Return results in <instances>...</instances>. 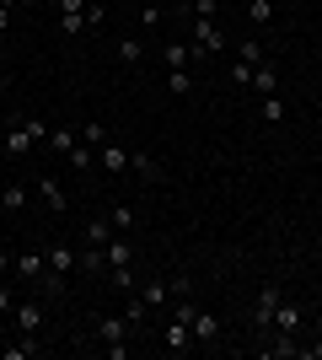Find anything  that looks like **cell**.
<instances>
[{"instance_id":"6da1fadb","label":"cell","mask_w":322,"mask_h":360,"mask_svg":"<svg viewBox=\"0 0 322 360\" xmlns=\"http://www.w3.org/2000/svg\"><path fill=\"white\" fill-rule=\"evenodd\" d=\"M92 333H97V345H102L107 360H123V355H129V333H135V323H129V312H97Z\"/></svg>"},{"instance_id":"7a4b0ae2","label":"cell","mask_w":322,"mask_h":360,"mask_svg":"<svg viewBox=\"0 0 322 360\" xmlns=\"http://www.w3.org/2000/svg\"><path fill=\"white\" fill-rule=\"evenodd\" d=\"M38 140H48V124L43 119H11V124H6V135H0V150H6L11 162H22V156H32Z\"/></svg>"},{"instance_id":"3957f363","label":"cell","mask_w":322,"mask_h":360,"mask_svg":"<svg viewBox=\"0 0 322 360\" xmlns=\"http://www.w3.org/2000/svg\"><path fill=\"white\" fill-rule=\"evenodd\" d=\"M177 317H183V323H188V333H194V345H204V349H210V345H220V317H215L210 312V307H194V301H177Z\"/></svg>"},{"instance_id":"277c9868","label":"cell","mask_w":322,"mask_h":360,"mask_svg":"<svg viewBox=\"0 0 322 360\" xmlns=\"http://www.w3.org/2000/svg\"><path fill=\"white\" fill-rule=\"evenodd\" d=\"M188 44H194V60H204V54L231 49V38L220 32V22H199V16H194V38H188Z\"/></svg>"},{"instance_id":"5b68a950","label":"cell","mask_w":322,"mask_h":360,"mask_svg":"<svg viewBox=\"0 0 322 360\" xmlns=\"http://www.w3.org/2000/svg\"><path fill=\"white\" fill-rule=\"evenodd\" d=\"M279 301H285V296H279V285H263V290H258V301H253V328H258V333H269V328H274Z\"/></svg>"},{"instance_id":"8992f818","label":"cell","mask_w":322,"mask_h":360,"mask_svg":"<svg viewBox=\"0 0 322 360\" xmlns=\"http://www.w3.org/2000/svg\"><path fill=\"white\" fill-rule=\"evenodd\" d=\"M11 269L27 280V285H38L43 280V269H48V253L43 248H27V253H11Z\"/></svg>"},{"instance_id":"52a82bcc","label":"cell","mask_w":322,"mask_h":360,"mask_svg":"<svg viewBox=\"0 0 322 360\" xmlns=\"http://www.w3.org/2000/svg\"><path fill=\"white\" fill-rule=\"evenodd\" d=\"M38 199H43L54 215H70V194H65V188L48 178V172H38Z\"/></svg>"},{"instance_id":"ba28073f","label":"cell","mask_w":322,"mask_h":360,"mask_svg":"<svg viewBox=\"0 0 322 360\" xmlns=\"http://www.w3.org/2000/svg\"><path fill=\"white\" fill-rule=\"evenodd\" d=\"M161 339H167V355H188V349H194V333H188V323L177 312H172V323L161 328Z\"/></svg>"},{"instance_id":"9c48e42d","label":"cell","mask_w":322,"mask_h":360,"mask_svg":"<svg viewBox=\"0 0 322 360\" xmlns=\"http://www.w3.org/2000/svg\"><path fill=\"white\" fill-rule=\"evenodd\" d=\"M43 253H48V269L54 274H76V264H81V253L70 248V242H48Z\"/></svg>"},{"instance_id":"30bf717a","label":"cell","mask_w":322,"mask_h":360,"mask_svg":"<svg viewBox=\"0 0 322 360\" xmlns=\"http://www.w3.org/2000/svg\"><path fill=\"white\" fill-rule=\"evenodd\" d=\"M129 172H135L140 183H167L161 162H156V156H145V150H129Z\"/></svg>"},{"instance_id":"8fae6325","label":"cell","mask_w":322,"mask_h":360,"mask_svg":"<svg viewBox=\"0 0 322 360\" xmlns=\"http://www.w3.org/2000/svg\"><path fill=\"white\" fill-rule=\"evenodd\" d=\"M247 91H253V97H274V91H279V70H274L269 60L253 65V81H247Z\"/></svg>"},{"instance_id":"7c38bea8","label":"cell","mask_w":322,"mask_h":360,"mask_svg":"<svg viewBox=\"0 0 322 360\" xmlns=\"http://www.w3.org/2000/svg\"><path fill=\"white\" fill-rule=\"evenodd\" d=\"M97 167H102V172H129V150L102 140V146H97Z\"/></svg>"},{"instance_id":"4fadbf2b","label":"cell","mask_w":322,"mask_h":360,"mask_svg":"<svg viewBox=\"0 0 322 360\" xmlns=\"http://www.w3.org/2000/svg\"><path fill=\"white\" fill-rule=\"evenodd\" d=\"M0 210H6V215L27 210V183H22V178H11L6 188H0Z\"/></svg>"},{"instance_id":"5bb4252c","label":"cell","mask_w":322,"mask_h":360,"mask_svg":"<svg viewBox=\"0 0 322 360\" xmlns=\"http://www.w3.org/2000/svg\"><path fill=\"white\" fill-rule=\"evenodd\" d=\"M301 355V339L295 333H279L274 345H263V360H295Z\"/></svg>"},{"instance_id":"9a60e30c","label":"cell","mask_w":322,"mask_h":360,"mask_svg":"<svg viewBox=\"0 0 322 360\" xmlns=\"http://www.w3.org/2000/svg\"><path fill=\"white\" fill-rule=\"evenodd\" d=\"M16 328L38 333V328H43V307H38V301H16Z\"/></svg>"},{"instance_id":"2e32d148","label":"cell","mask_w":322,"mask_h":360,"mask_svg":"<svg viewBox=\"0 0 322 360\" xmlns=\"http://www.w3.org/2000/svg\"><path fill=\"white\" fill-rule=\"evenodd\" d=\"M274 328H279V333H295V339H301V307H295V301H279Z\"/></svg>"},{"instance_id":"e0dca14e","label":"cell","mask_w":322,"mask_h":360,"mask_svg":"<svg viewBox=\"0 0 322 360\" xmlns=\"http://www.w3.org/2000/svg\"><path fill=\"white\" fill-rule=\"evenodd\" d=\"M161 60H167V70H188L194 65V44H161Z\"/></svg>"},{"instance_id":"ac0fdd59","label":"cell","mask_w":322,"mask_h":360,"mask_svg":"<svg viewBox=\"0 0 322 360\" xmlns=\"http://www.w3.org/2000/svg\"><path fill=\"white\" fill-rule=\"evenodd\" d=\"M32 355H43V345H38V333H27L22 345H0V360H32Z\"/></svg>"},{"instance_id":"d6986e66","label":"cell","mask_w":322,"mask_h":360,"mask_svg":"<svg viewBox=\"0 0 322 360\" xmlns=\"http://www.w3.org/2000/svg\"><path fill=\"white\" fill-rule=\"evenodd\" d=\"M48 146L60 150V156H70V150L81 146V129H65V124H60V129H54V124H48Z\"/></svg>"},{"instance_id":"ffe728a7","label":"cell","mask_w":322,"mask_h":360,"mask_svg":"<svg viewBox=\"0 0 322 360\" xmlns=\"http://www.w3.org/2000/svg\"><path fill=\"white\" fill-rule=\"evenodd\" d=\"M107 237H113V221H107V215H92V221H86V248H107Z\"/></svg>"},{"instance_id":"44dd1931","label":"cell","mask_w":322,"mask_h":360,"mask_svg":"<svg viewBox=\"0 0 322 360\" xmlns=\"http://www.w3.org/2000/svg\"><path fill=\"white\" fill-rule=\"evenodd\" d=\"M81 274H107V253L102 248H81V264H76Z\"/></svg>"},{"instance_id":"7402d4cb","label":"cell","mask_w":322,"mask_h":360,"mask_svg":"<svg viewBox=\"0 0 322 360\" xmlns=\"http://www.w3.org/2000/svg\"><path fill=\"white\" fill-rule=\"evenodd\" d=\"M167 296H172L167 280H145V285H140V301H145V307H161Z\"/></svg>"},{"instance_id":"603a6c76","label":"cell","mask_w":322,"mask_h":360,"mask_svg":"<svg viewBox=\"0 0 322 360\" xmlns=\"http://www.w3.org/2000/svg\"><path fill=\"white\" fill-rule=\"evenodd\" d=\"M247 22H253V27H269V22H274V0H247Z\"/></svg>"},{"instance_id":"cb8c5ba5","label":"cell","mask_w":322,"mask_h":360,"mask_svg":"<svg viewBox=\"0 0 322 360\" xmlns=\"http://www.w3.org/2000/svg\"><path fill=\"white\" fill-rule=\"evenodd\" d=\"M107 221H113V231H119V237H129V231H135V210H129V205H113V210H107Z\"/></svg>"},{"instance_id":"d4e9b609","label":"cell","mask_w":322,"mask_h":360,"mask_svg":"<svg viewBox=\"0 0 322 360\" xmlns=\"http://www.w3.org/2000/svg\"><path fill=\"white\" fill-rule=\"evenodd\" d=\"M119 60L129 65V70H140V60H145V44H135V38H119Z\"/></svg>"},{"instance_id":"484cf974","label":"cell","mask_w":322,"mask_h":360,"mask_svg":"<svg viewBox=\"0 0 322 360\" xmlns=\"http://www.w3.org/2000/svg\"><path fill=\"white\" fill-rule=\"evenodd\" d=\"M231 49H236V60H242V65H263V44H258V38H242V44H231Z\"/></svg>"},{"instance_id":"4316f807","label":"cell","mask_w":322,"mask_h":360,"mask_svg":"<svg viewBox=\"0 0 322 360\" xmlns=\"http://www.w3.org/2000/svg\"><path fill=\"white\" fill-rule=\"evenodd\" d=\"M167 91L172 97H188V91H194V75L188 70H167Z\"/></svg>"},{"instance_id":"83f0119b","label":"cell","mask_w":322,"mask_h":360,"mask_svg":"<svg viewBox=\"0 0 322 360\" xmlns=\"http://www.w3.org/2000/svg\"><path fill=\"white\" fill-rule=\"evenodd\" d=\"M188 11L199 16V22H215V11H220V0H188Z\"/></svg>"},{"instance_id":"f1b7e54d","label":"cell","mask_w":322,"mask_h":360,"mask_svg":"<svg viewBox=\"0 0 322 360\" xmlns=\"http://www.w3.org/2000/svg\"><path fill=\"white\" fill-rule=\"evenodd\" d=\"M263 119H269V124H285V103H279V91H274V97H263Z\"/></svg>"},{"instance_id":"f546056e","label":"cell","mask_w":322,"mask_h":360,"mask_svg":"<svg viewBox=\"0 0 322 360\" xmlns=\"http://www.w3.org/2000/svg\"><path fill=\"white\" fill-rule=\"evenodd\" d=\"M81 140H86V146H102V140H107V124H81Z\"/></svg>"},{"instance_id":"4dcf8cb0","label":"cell","mask_w":322,"mask_h":360,"mask_svg":"<svg viewBox=\"0 0 322 360\" xmlns=\"http://www.w3.org/2000/svg\"><path fill=\"white\" fill-rule=\"evenodd\" d=\"M167 285H172V296H194V280H188V274H172Z\"/></svg>"},{"instance_id":"1f68e13d","label":"cell","mask_w":322,"mask_h":360,"mask_svg":"<svg viewBox=\"0 0 322 360\" xmlns=\"http://www.w3.org/2000/svg\"><path fill=\"white\" fill-rule=\"evenodd\" d=\"M226 75H231V81H236V86H247V81H253V65H242V60H236V65H231Z\"/></svg>"},{"instance_id":"d6a6232c","label":"cell","mask_w":322,"mask_h":360,"mask_svg":"<svg viewBox=\"0 0 322 360\" xmlns=\"http://www.w3.org/2000/svg\"><path fill=\"white\" fill-rule=\"evenodd\" d=\"M6 312H16V296H11L6 285H0V317H6Z\"/></svg>"},{"instance_id":"836d02e7","label":"cell","mask_w":322,"mask_h":360,"mask_svg":"<svg viewBox=\"0 0 322 360\" xmlns=\"http://www.w3.org/2000/svg\"><path fill=\"white\" fill-rule=\"evenodd\" d=\"M301 355H307V360H322V339H311V345H301Z\"/></svg>"},{"instance_id":"e575fe53","label":"cell","mask_w":322,"mask_h":360,"mask_svg":"<svg viewBox=\"0 0 322 360\" xmlns=\"http://www.w3.org/2000/svg\"><path fill=\"white\" fill-rule=\"evenodd\" d=\"M11 27V6H0V32Z\"/></svg>"},{"instance_id":"d590c367","label":"cell","mask_w":322,"mask_h":360,"mask_svg":"<svg viewBox=\"0 0 322 360\" xmlns=\"http://www.w3.org/2000/svg\"><path fill=\"white\" fill-rule=\"evenodd\" d=\"M6 269H11V253H6V248H0V274H6Z\"/></svg>"},{"instance_id":"8d00e7d4","label":"cell","mask_w":322,"mask_h":360,"mask_svg":"<svg viewBox=\"0 0 322 360\" xmlns=\"http://www.w3.org/2000/svg\"><path fill=\"white\" fill-rule=\"evenodd\" d=\"M0 6H11V11H16V6H32V0H0Z\"/></svg>"},{"instance_id":"74e56055","label":"cell","mask_w":322,"mask_h":360,"mask_svg":"<svg viewBox=\"0 0 322 360\" xmlns=\"http://www.w3.org/2000/svg\"><path fill=\"white\" fill-rule=\"evenodd\" d=\"M0 345H6V323H0Z\"/></svg>"},{"instance_id":"f35d334b","label":"cell","mask_w":322,"mask_h":360,"mask_svg":"<svg viewBox=\"0 0 322 360\" xmlns=\"http://www.w3.org/2000/svg\"><path fill=\"white\" fill-rule=\"evenodd\" d=\"M0 97H6V75H0Z\"/></svg>"},{"instance_id":"ab89813d","label":"cell","mask_w":322,"mask_h":360,"mask_svg":"<svg viewBox=\"0 0 322 360\" xmlns=\"http://www.w3.org/2000/svg\"><path fill=\"white\" fill-rule=\"evenodd\" d=\"M86 6H107V0H86Z\"/></svg>"},{"instance_id":"60d3db41","label":"cell","mask_w":322,"mask_h":360,"mask_svg":"<svg viewBox=\"0 0 322 360\" xmlns=\"http://www.w3.org/2000/svg\"><path fill=\"white\" fill-rule=\"evenodd\" d=\"M145 6H156V0H145Z\"/></svg>"},{"instance_id":"b9f144b4","label":"cell","mask_w":322,"mask_h":360,"mask_svg":"<svg viewBox=\"0 0 322 360\" xmlns=\"http://www.w3.org/2000/svg\"><path fill=\"white\" fill-rule=\"evenodd\" d=\"M0 75H6V65H0Z\"/></svg>"}]
</instances>
